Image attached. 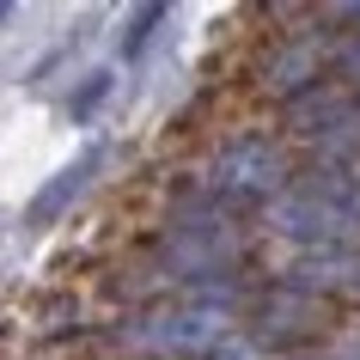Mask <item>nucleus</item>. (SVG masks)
<instances>
[{"label": "nucleus", "mask_w": 360, "mask_h": 360, "mask_svg": "<svg viewBox=\"0 0 360 360\" xmlns=\"http://www.w3.org/2000/svg\"><path fill=\"white\" fill-rule=\"evenodd\" d=\"M92 165H98V153H92V159H79L74 171H61V184H56V190H49V195H43V202H37V208H31V214H37V220H49V214H56L61 202H68V195H74L79 184H86V171H92Z\"/></svg>", "instance_id": "1"}]
</instances>
